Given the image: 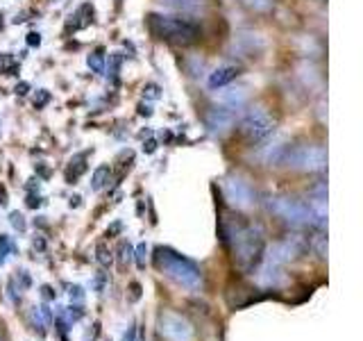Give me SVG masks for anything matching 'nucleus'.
Wrapping results in <instances>:
<instances>
[{"label": "nucleus", "mask_w": 363, "mask_h": 341, "mask_svg": "<svg viewBox=\"0 0 363 341\" xmlns=\"http://www.w3.org/2000/svg\"><path fill=\"white\" fill-rule=\"evenodd\" d=\"M220 234H223V242L225 246L232 250V257H234V264L250 273L255 271L261 261L266 257V239L261 227L257 225H250L245 221L236 219H225L220 221Z\"/></svg>", "instance_id": "obj_1"}, {"label": "nucleus", "mask_w": 363, "mask_h": 341, "mask_svg": "<svg viewBox=\"0 0 363 341\" xmlns=\"http://www.w3.org/2000/svg\"><path fill=\"white\" fill-rule=\"evenodd\" d=\"M152 261L159 273H164L166 278H170L173 282H177L179 287H184L189 291H198L202 289V273L200 269L193 264L191 259H186L184 255L175 253V250L159 246L155 248V255Z\"/></svg>", "instance_id": "obj_2"}, {"label": "nucleus", "mask_w": 363, "mask_h": 341, "mask_svg": "<svg viewBox=\"0 0 363 341\" xmlns=\"http://www.w3.org/2000/svg\"><path fill=\"white\" fill-rule=\"evenodd\" d=\"M147 30L152 37L166 43L175 45H191L200 39V28L196 23L179 16H164V14H150L147 16Z\"/></svg>", "instance_id": "obj_3"}, {"label": "nucleus", "mask_w": 363, "mask_h": 341, "mask_svg": "<svg viewBox=\"0 0 363 341\" xmlns=\"http://www.w3.org/2000/svg\"><path fill=\"white\" fill-rule=\"evenodd\" d=\"M279 166H291L306 173H323L327 168V151L323 146L306 144V146H284Z\"/></svg>", "instance_id": "obj_4"}, {"label": "nucleus", "mask_w": 363, "mask_h": 341, "mask_svg": "<svg viewBox=\"0 0 363 341\" xmlns=\"http://www.w3.org/2000/svg\"><path fill=\"white\" fill-rule=\"evenodd\" d=\"M270 212L279 216L281 221H286L291 225H298V227H304V225H313L318 230H325V227L318 225L315 216L311 212V207L306 205V200H298V198H289V196H277L270 200Z\"/></svg>", "instance_id": "obj_5"}, {"label": "nucleus", "mask_w": 363, "mask_h": 341, "mask_svg": "<svg viewBox=\"0 0 363 341\" xmlns=\"http://www.w3.org/2000/svg\"><path fill=\"white\" fill-rule=\"evenodd\" d=\"M157 330L166 341H193L196 339V328L186 316L177 312H162L157 321Z\"/></svg>", "instance_id": "obj_6"}, {"label": "nucleus", "mask_w": 363, "mask_h": 341, "mask_svg": "<svg viewBox=\"0 0 363 341\" xmlns=\"http://www.w3.org/2000/svg\"><path fill=\"white\" fill-rule=\"evenodd\" d=\"M275 128H277V121L264 109L250 112L241 121V125H238V130H241V134L250 144H261L264 139H268V136L275 132Z\"/></svg>", "instance_id": "obj_7"}, {"label": "nucleus", "mask_w": 363, "mask_h": 341, "mask_svg": "<svg viewBox=\"0 0 363 341\" xmlns=\"http://www.w3.org/2000/svg\"><path fill=\"white\" fill-rule=\"evenodd\" d=\"M306 248H309V242H306V239L300 237V234H293V237L281 239V242H277L275 246H272L266 259L284 266V264H289V261L302 257L306 253Z\"/></svg>", "instance_id": "obj_8"}, {"label": "nucleus", "mask_w": 363, "mask_h": 341, "mask_svg": "<svg viewBox=\"0 0 363 341\" xmlns=\"http://www.w3.org/2000/svg\"><path fill=\"white\" fill-rule=\"evenodd\" d=\"M223 191H225V198L227 202L232 205L236 210H247L255 205V191L250 187V182L238 178V175H230L225 180L223 185Z\"/></svg>", "instance_id": "obj_9"}, {"label": "nucleus", "mask_w": 363, "mask_h": 341, "mask_svg": "<svg viewBox=\"0 0 363 341\" xmlns=\"http://www.w3.org/2000/svg\"><path fill=\"white\" fill-rule=\"evenodd\" d=\"M234 123H236V117H234V112L232 109H227V107H216V109H209L207 112V117H204V125H207V130L211 134H227L232 128H234Z\"/></svg>", "instance_id": "obj_10"}, {"label": "nucleus", "mask_w": 363, "mask_h": 341, "mask_svg": "<svg viewBox=\"0 0 363 341\" xmlns=\"http://www.w3.org/2000/svg\"><path fill=\"white\" fill-rule=\"evenodd\" d=\"M259 266H261V269H259L257 280H259L261 284H264V287H277V284H281L284 273H281V266H279V264H275V261L266 259V261H261Z\"/></svg>", "instance_id": "obj_11"}, {"label": "nucleus", "mask_w": 363, "mask_h": 341, "mask_svg": "<svg viewBox=\"0 0 363 341\" xmlns=\"http://www.w3.org/2000/svg\"><path fill=\"white\" fill-rule=\"evenodd\" d=\"M238 73H241V68L234 66V64L218 66V68H216V71L209 75V87H211V89H223V87H227L230 82H234V80L238 77Z\"/></svg>", "instance_id": "obj_12"}, {"label": "nucleus", "mask_w": 363, "mask_h": 341, "mask_svg": "<svg viewBox=\"0 0 363 341\" xmlns=\"http://www.w3.org/2000/svg\"><path fill=\"white\" fill-rule=\"evenodd\" d=\"M218 100L223 102V105L227 109H241L245 102H247V91L243 87H227L225 91H220L218 94Z\"/></svg>", "instance_id": "obj_13"}, {"label": "nucleus", "mask_w": 363, "mask_h": 341, "mask_svg": "<svg viewBox=\"0 0 363 341\" xmlns=\"http://www.w3.org/2000/svg\"><path fill=\"white\" fill-rule=\"evenodd\" d=\"M109 180H111V168L109 166H98L94 170V178H91V189H94V191L105 189Z\"/></svg>", "instance_id": "obj_14"}, {"label": "nucleus", "mask_w": 363, "mask_h": 341, "mask_svg": "<svg viewBox=\"0 0 363 341\" xmlns=\"http://www.w3.org/2000/svg\"><path fill=\"white\" fill-rule=\"evenodd\" d=\"M159 3L179 11H198L202 7V0H159Z\"/></svg>", "instance_id": "obj_15"}, {"label": "nucleus", "mask_w": 363, "mask_h": 341, "mask_svg": "<svg viewBox=\"0 0 363 341\" xmlns=\"http://www.w3.org/2000/svg\"><path fill=\"white\" fill-rule=\"evenodd\" d=\"M86 64L94 73H105V50L98 48L86 57Z\"/></svg>", "instance_id": "obj_16"}, {"label": "nucleus", "mask_w": 363, "mask_h": 341, "mask_svg": "<svg viewBox=\"0 0 363 341\" xmlns=\"http://www.w3.org/2000/svg\"><path fill=\"white\" fill-rule=\"evenodd\" d=\"M243 5L247 9L257 11V14H266L272 7H275V0H243Z\"/></svg>", "instance_id": "obj_17"}, {"label": "nucleus", "mask_w": 363, "mask_h": 341, "mask_svg": "<svg viewBox=\"0 0 363 341\" xmlns=\"http://www.w3.org/2000/svg\"><path fill=\"white\" fill-rule=\"evenodd\" d=\"M311 244H313L315 253L320 255V257H325V255H327V237H325V232H323V230H318V234L311 239Z\"/></svg>", "instance_id": "obj_18"}, {"label": "nucleus", "mask_w": 363, "mask_h": 341, "mask_svg": "<svg viewBox=\"0 0 363 341\" xmlns=\"http://www.w3.org/2000/svg\"><path fill=\"white\" fill-rule=\"evenodd\" d=\"M9 253H11V242H9V237H7V234H0V266L5 264V259H7Z\"/></svg>", "instance_id": "obj_19"}, {"label": "nucleus", "mask_w": 363, "mask_h": 341, "mask_svg": "<svg viewBox=\"0 0 363 341\" xmlns=\"http://www.w3.org/2000/svg\"><path fill=\"white\" fill-rule=\"evenodd\" d=\"M48 100H50V94H48V91H45V89H39V91H37V96H34V107L41 109V107L48 105Z\"/></svg>", "instance_id": "obj_20"}, {"label": "nucleus", "mask_w": 363, "mask_h": 341, "mask_svg": "<svg viewBox=\"0 0 363 341\" xmlns=\"http://www.w3.org/2000/svg\"><path fill=\"white\" fill-rule=\"evenodd\" d=\"M98 261H100L102 266H109V264H111V253L107 250L105 244H100V246H98Z\"/></svg>", "instance_id": "obj_21"}, {"label": "nucleus", "mask_w": 363, "mask_h": 341, "mask_svg": "<svg viewBox=\"0 0 363 341\" xmlns=\"http://www.w3.org/2000/svg\"><path fill=\"white\" fill-rule=\"evenodd\" d=\"M136 264H139V269H145V257H147V246L145 244H139L136 246Z\"/></svg>", "instance_id": "obj_22"}, {"label": "nucleus", "mask_w": 363, "mask_h": 341, "mask_svg": "<svg viewBox=\"0 0 363 341\" xmlns=\"http://www.w3.org/2000/svg\"><path fill=\"white\" fill-rule=\"evenodd\" d=\"M118 68H121V55H118V53H113V55L109 57V75H111V77H116Z\"/></svg>", "instance_id": "obj_23"}, {"label": "nucleus", "mask_w": 363, "mask_h": 341, "mask_svg": "<svg viewBox=\"0 0 363 341\" xmlns=\"http://www.w3.org/2000/svg\"><path fill=\"white\" fill-rule=\"evenodd\" d=\"M9 221H11V225L16 227V230H26V219H23V214L11 212V214H9Z\"/></svg>", "instance_id": "obj_24"}, {"label": "nucleus", "mask_w": 363, "mask_h": 341, "mask_svg": "<svg viewBox=\"0 0 363 341\" xmlns=\"http://www.w3.org/2000/svg\"><path fill=\"white\" fill-rule=\"evenodd\" d=\"M143 96H145L147 100H157V98H159V87H157V85H145Z\"/></svg>", "instance_id": "obj_25"}, {"label": "nucleus", "mask_w": 363, "mask_h": 341, "mask_svg": "<svg viewBox=\"0 0 363 341\" xmlns=\"http://www.w3.org/2000/svg\"><path fill=\"white\" fill-rule=\"evenodd\" d=\"M41 43V34L39 32H30L28 34V45H39Z\"/></svg>", "instance_id": "obj_26"}, {"label": "nucleus", "mask_w": 363, "mask_h": 341, "mask_svg": "<svg viewBox=\"0 0 363 341\" xmlns=\"http://www.w3.org/2000/svg\"><path fill=\"white\" fill-rule=\"evenodd\" d=\"M155 151H157V141H155V139H147V141L143 144V153L150 155V153H155Z\"/></svg>", "instance_id": "obj_27"}, {"label": "nucleus", "mask_w": 363, "mask_h": 341, "mask_svg": "<svg viewBox=\"0 0 363 341\" xmlns=\"http://www.w3.org/2000/svg\"><path fill=\"white\" fill-rule=\"evenodd\" d=\"M14 91H16V96H26L28 91H30V85H28V82H18Z\"/></svg>", "instance_id": "obj_28"}, {"label": "nucleus", "mask_w": 363, "mask_h": 341, "mask_svg": "<svg viewBox=\"0 0 363 341\" xmlns=\"http://www.w3.org/2000/svg\"><path fill=\"white\" fill-rule=\"evenodd\" d=\"M134 337H136V328L132 325V328H128V332H125L123 341H134Z\"/></svg>", "instance_id": "obj_29"}, {"label": "nucleus", "mask_w": 363, "mask_h": 341, "mask_svg": "<svg viewBox=\"0 0 363 341\" xmlns=\"http://www.w3.org/2000/svg\"><path fill=\"white\" fill-rule=\"evenodd\" d=\"M139 114H141V117H152V109L147 107V105H141L139 107Z\"/></svg>", "instance_id": "obj_30"}, {"label": "nucleus", "mask_w": 363, "mask_h": 341, "mask_svg": "<svg viewBox=\"0 0 363 341\" xmlns=\"http://www.w3.org/2000/svg\"><path fill=\"white\" fill-rule=\"evenodd\" d=\"M28 205H30V207H39V205H41V198L30 196V198H28Z\"/></svg>", "instance_id": "obj_31"}, {"label": "nucleus", "mask_w": 363, "mask_h": 341, "mask_svg": "<svg viewBox=\"0 0 363 341\" xmlns=\"http://www.w3.org/2000/svg\"><path fill=\"white\" fill-rule=\"evenodd\" d=\"M116 232H121V223H113L109 230H107V237H111V234H116Z\"/></svg>", "instance_id": "obj_32"}, {"label": "nucleus", "mask_w": 363, "mask_h": 341, "mask_svg": "<svg viewBox=\"0 0 363 341\" xmlns=\"http://www.w3.org/2000/svg\"><path fill=\"white\" fill-rule=\"evenodd\" d=\"M0 28H3V14H0Z\"/></svg>", "instance_id": "obj_33"}, {"label": "nucleus", "mask_w": 363, "mask_h": 341, "mask_svg": "<svg viewBox=\"0 0 363 341\" xmlns=\"http://www.w3.org/2000/svg\"><path fill=\"white\" fill-rule=\"evenodd\" d=\"M0 341H3V339H0Z\"/></svg>", "instance_id": "obj_34"}]
</instances>
